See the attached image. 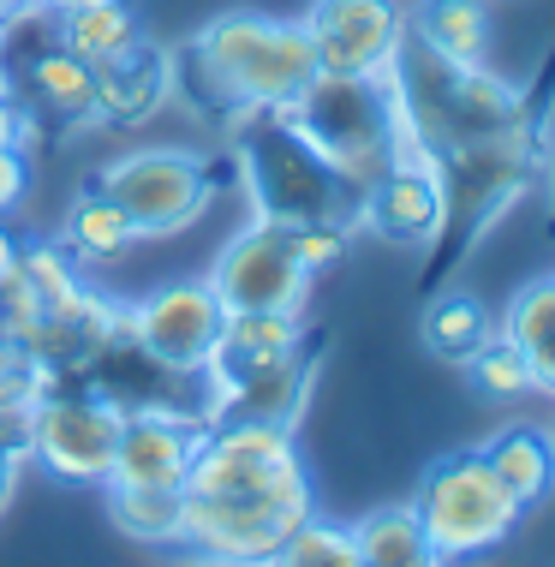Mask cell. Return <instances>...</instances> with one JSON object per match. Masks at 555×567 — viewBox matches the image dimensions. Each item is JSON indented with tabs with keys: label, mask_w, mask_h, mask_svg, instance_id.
<instances>
[{
	"label": "cell",
	"mask_w": 555,
	"mask_h": 567,
	"mask_svg": "<svg viewBox=\"0 0 555 567\" xmlns=\"http://www.w3.org/2000/svg\"><path fill=\"white\" fill-rule=\"evenodd\" d=\"M7 7H24V0H0V12H7Z\"/></svg>",
	"instance_id": "cell-39"
},
{
	"label": "cell",
	"mask_w": 555,
	"mask_h": 567,
	"mask_svg": "<svg viewBox=\"0 0 555 567\" xmlns=\"http://www.w3.org/2000/svg\"><path fill=\"white\" fill-rule=\"evenodd\" d=\"M19 251H24V245L12 239V227H7V221H0V281H7L12 269H19Z\"/></svg>",
	"instance_id": "cell-37"
},
{
	"label": "cell",
	"mask_w": 555,
	"mask_h": 567,
	"mask_svg": "<svg viewBox=\"0 0 555 567\" xmlns=\"http://www.w3.org/2000/svg\"><path fill=\"white\" fill-rule=\"evenodd\" d=\"M60 42H66L72 54H84L90 66H107V60H120L132 42H144V24H137V12L126 0H107V7L60 12Z\"/></svg>",
	"instance_id": "cell-25"
},
{
	"label": "cell",
	"mask_w": 555,
	"mask_h": 567,
	"mask_svg": "<svg viewBox=\"0 0 555 567\" xmlns=\"http://www.w3.org/2000/svg\"><path fill=\"white\" fill-rule=\"evenodd\" d=\"M496 334V317L484 311V299L477 293H460V287H449V293H436L424 305V347L436 352L442 364H472V352Z\"/></svg>",
	"instance_id": "cell-22"
},
{
	"label": "cell",
	"mask_w": 555,
	"mask_h": 567,
	"mask_svg": "<svg viewBox=\"0 0 555 567\" xmlns=\"http://www.w3.org/2000/svg\"><path fill=\"white\" fill-rule=\"evenodd\" d=\"M299 352H311L299 311H227L222 347H215V364H209V389H234V382L281 371Z\"/></svg>",
	"instance_id": "cell-16"
},
{
	"label": "cell",
	"mask_w": 555,
	"mask_h": 567,
	"mask_svg": "<svg viewBox=\"0 0 555 567\" xmlns=\"http://www.w3.org/2000/svg\"><path fill=\"white\" fill-rule=\"evenodd\" d=\"M234 156L251 192L257 221L305 227V221H341L359 227V186H347L329 156L292 126L287 109H239Z\"/></svg>",
	"instance_id": "cell-2"
},
{
	"label": "cell",
	"mask_w": 555,
	"mask_h": 567,
	"mask_svg": "<svg viewBox=\"0 0 555 567\" xmlns=\"http://www.w3.org/2000/svg\"><path fill=\"white\" fill-rule=\"evenodd\" d=\"M19 466L24 460L7 449V442H0V514H7V502H12V489H19Z\"/></svg>",
	"instance_id": "cell-36"
},
{
	"label": "cell",
	"mask_w": 555,
	"mask_h": 567,
	"mask_svg": "<svg viewBox=\"0 0 555 567\" xmlns=\"http://www.w3.org/2000/svg\"><path fill=\"white\" fill-rule=\"evenodd\" d=\"M407 37L454 66H490L496 19H490V0H419L407 12Z\"/></svg>",
	"instance_id": "cell-17"
},
{
	"label": "cell",
	"mask_w": 555,
	"mask_h": 567,
	"mask_svg": "<svg viewBox=\"0 0 555 567\" xmlns=\"http://www.w3.org/2000/svg\"><path fill=\"white\" fill-rule=\"evenodd\" d=\"M19 275L37 287V299H42V311H49V317H72L90 299V287L79 275V257L66 251V239H60V245H24V251H19Z\"/></svg>",
	"instance_id": "cell-28"
},
{
	"label": "cell",
	"mask_w": 555,
	"mask_h": 567,
	"mask_svg": "<svg viewBox=\"0 0 555 567\" xmlns=\"http://www.w3.org/2000/svg\"><path fill=\"white\" fill-rule=\"evenodd\" d=\"M352 544H359V567H430L436 549L424 538L419 508H377L352 526Z\"/></svg>",
	"instance_id": "cell-23"
},
{
	"label": "cell",
	"mask_w": 555,
	"mask_h": 567,
	"mask_svg": "<svg viewBox=\"0 0 555 567\" xmlns=\"http://www.w3.org/2000/svg\"><path fill=\"white\" fill-rule=\"evenodd\" d=\"M532 179V137H496V144H466L454 156H442V186H449V221H442L436 239H449L460 257V245H472L490 221L526 192Z\"/></svg>",
	"instance_id": "cell-10"
},
{
	"label": "cell",
	"mask_w": 555,
	"mask_h": 567,
	"mask_svg": "<svg viewBox=\"0 0 555 567\" xmlns=\"http://www.w3.org/2000/svg\"><path fill=\"white\" fill-rule=\"evenodd\" d=\"M107 514L114 526L137 544H179V514H185V489H126L107 484Z\"/></svg>",
	"instance_id": "cell-27"
},
{
	"label": "cell",
	"mask_w": 555,
	"mask_h": 567,
	"mask_svg": "<svg viewBox=\"0 0 555 567\" xmlns=\"http://www.w3.org/2000/svg\"><path fill=\"white\" fill-rule=\"evenodd\" d=\"M54 382H66V377H54L24 341L0 334V401H42Z\"/></svg>",
	"instance_id": "cell-31"
},
{
	"label": "cell",
	"mask_w": 555,
	"mask_h": 567,
	"mask_svg": "<svg viewBox=\"0 0 555 567\" xmlns=\"http://www.w3.org/2000/svg\"><path fill=\"white\" fill-rule=\"evenodd\" d=\"M222 329L227 305L209 281H167L126 311V334L174 377H209Z\"/></svg>",
	"instance_id": "cell-7"
},
{
	"label": "cell",
	"mask_w": 555,
	"mask_h": 567,
	"mask_svg": "<svg viewBox=\"0 0 555 567\" xmlns=\"http://www.w3.org/2000/svg\"><path fill=\"white\" fill-rule=\"evenodd\" d=\"M192 66L227 109H292L317 79V54L305 24L264 19V12H222L197 30Z\"/></svg>",
	"instance_id": "cell-3"
},
{
	"label": "cell",
	"mask_w": 555,
	"mask_h": 567,
	"mask_svg": "<svg viewBox=\"0 0 555 567\" xmlns=\"http://www.w3.org/2000/svg\"><path fill=\"white\" fill-rule=\"evenodd\" d=\"M30 197V150L24 137H12V144H0V216H12Z\"/></svg>",
	"instance_id": "cell-33"
},
{
	"label": "cell",
	"mask_w": 555,
	"mask_h": 567,
	"mask_svg": "<svg viewBox=\"0 0 555 567\" xmlns=\"http://www.w3.org/2000/svg\"><path fill=\"white\" fill-rule=\"evenodd\" d=\"M12 137H30V120L19 114V102L0 90V144H12Z\"/></svg>",
	"instance_id": "cell-35"
},
{
	"label": "cell",
	"mask_w": 555,
	"mask_h": 567,
	"mask_svg": "<svg viewBox=\"0 0 555 567\" xmlns=\"http://www.w3.org/2000/svg\"><path fill=\"white\" fill-rule=\"evenodd\" d=\"M54 12H79V7H107V0H49Z\"/></svg>",
	"instance_id": "cell-38"
},
{
	"label": "cell",
	"mask_w": 555,
	"mask_h": 567,
	"mask_svg": "<svg viewBox=\"0 0 555 567\" xmlns=\"http://www.w3.org/2000/svg\"><path fill=\"white\" fill-rule=\"evenodd\" d=\"M305 514L311 496H192L185 489L179 544L209 561H275Z\"/></svg>",
	"instance_id": "cell-8"
},
{
	"label": "cell",
	"mask_w": 555,
	"mask_h": 567,
	"mask_svg": "<svg viewBox=\"0 0 555 567\" xmlns=\"http://www.w3.org/2000/svg\"><path fill=\"white\" fill-rule=\"evenodd\" d=\"M412 508L424 519V538L436 549V561L490 556V549H502L520 532V519H526V508L502 489V478L490 472V460L477 449L442 454L436 466L424 472Z\"/></svg>",
	"instance_id": "cell-5"
},
{
	"label": "cell",
	"mask_w": 555,
	"mask_h": 567,
	"mask_svg": "<svg viewBox=\"0 0 555 567\" xmlns=\"http://www.w3.org/2000/svg\"><path fill=\"white\" fill-rule=\"evenodd\" d=\"M144 239L132 227V216L114 204L102 186H90L79 204L66 209V251L84 257V264H107V257H126L132 245Z\"/></svg>",
	"instance_id": "cell-24"
},
{
	"label": "cell",
	"mask_w": 555,
	"mask_h": 567,
	"mask_svg": "<svg viewBox=\"0 0 555 567\" xmlns=\"http://www.w3.org/2000/svg\"><path fill=\"white\" fill-rule=\"evenodd\" d=\"M311 281L317 275L299 264L287 227L275 221H251L245 234H234L209 269V287L222 293L227 311H299L305 317Z\"/></svg>",
	"instance_id": "cell-11"
},
{
	"label": "cell",
	"mask_w": 555,
	"mask_h": 567,
	"mask_svg": "<svg viewBox=\"0 0 555 567\" xmlns=\"http://www.w3.org/2000/svg\"><path fill=\"white\" fill-rule=\"evenodd\" d=\"M197 442H204V419H185V412H126L107 484L185 489V472H192Z\"/></svg>",
	"instance_id": "cell-14"
},
{
	"label": "cell",
	"mask_w": 555,
	"mask_h": 567,
	"mask_svg": "<svg viewBox=\"0 0 555 567\" xmlns=\"http://www.w3.org/2000/svg\"><path fill=\"white\" fill-rule=\"evenodd\" d=\"M317 72H389V60L407 37V7L400 0H317L305 12Z\"/></svg>",
	"instance_id": "cell-13"
},
{
	"label": "cell",
	"mask_w": 555,
	"mask_h": 567,
	"mask_svg": "<svg viewBox=\"0 0 555 567\" xmlns=\"http://www.w3.org/2000/svg\"><path fill=\"white\" fill-rule=\"evenodd\" d=\"M287 239H292V251H299V264L322 275V269H335L347 257V227L341 221H305V227H287Z\"/></svg>",
	"instance_id": "cell-32"
},
{
	"label": "cell",
	"mask_w": 555,
	"mask_h": 567,
	"mask_svg": "<svg viewBox=\"0 0 555 567\" xmlns=\"http://www.w3.org/2000/svg\"><path fill=\"white\" fill-rule=\"evenodd\" d=\"M120 424L126 412L107 406L102 394H66L54 382L37 401V419H30V460L54 472L66 484H107L114 472V449H120Z\"/></svg>",
	"instance_id": "cell-9"
},
{
	"label": "cell",
	"mask_w": 555,
	"mask_h": 567,
	"mask_svg": "<svg viewBox=\"0 0 555 567\" xmlns=\"http://www.w3.org/2000/svg\"><path fill=\"white\" fill-rule=\"evenodd\" d=\"M54 42H60V12L49 0H24V7L0 12V90L12 96V84H19Z\"/></svg>",
	"instance_id": "cell-26"
},
{
	"label": "cell",
	"mask_w": 555,
	"mask_h": 567,
	"mask_svg": "<svg viewBox=\"0 0 555 567\" xmlns=\"http://www.w3.org/2000/svg\"><path fill=\"white\" fill-rule=\"evenodd\" d=\"M389 84L400 102V126L407 144L430 150V156H454L466 144H496V137L526 132V96L490 66H454V60L430 54L424 42L400 37L389 60Z\"/></svg>",
	"instance_id": "cell-1"
},
{
	"label": "cell",
	"mask_w": 555,
	"mask_h": 567,
	"mask_svg": "<svg viewBox=\"0 0 555 567\" xmlns=\"http://www.w3.org/2000/svg\"><path fill=\"white\" fill-rule=\"evenodd\" d=\"M30 419H37V401H0V442L19 460H30Z\"/></svg>",
	"instance_id": "cell-34"
},
{
	"label": "cell",
	"mask_w": 555,
	"mask_h": 567,
	"mask_svg": "<svg viewBox=\"0 0 555 567\" xmlns=\"http://www.w3.org/2000/svg\"><path fill=\"white\" fill-rule=\"evenodd\" d=\"M287 567H359V544H352V526H335V519H317V508L287 532L281 556Z\"/></svg>",
	"instance_id": "cell-29"
},
{
	"label": "cell",
	"mask_w": 555,
	"mask_h": 567,
	"mask_svg": "<svg viewBox=\"0 0 555 567\" xmlns=\"http://www.w3.org/2000/svg\"><path fill=\"white\" fill-rule=\"evenodd\" d=\"M96 186L126 209L144 239H162V234H179V227H192L204 216L215 204V192H222V174L197 150L150 144V150H132V156L107 162L96 174Z\"/></svg>",
	"instance_id": "cell-6"
},
{
	"label": "cell",
	"mask_w": 555,
	"mask_h": 567,
	"mask_svg": "<svg viewBox=\"0 0 555 567\" xmlns=\"http://www.w3.org/2000/svg\"><path fill=\"white\" fill-rule=\"evenodd\" d=\"M466 371H472V382L490 394V401H520V394H532V389H537V382H532V359H526V352H520L514 341H507L502 329L472 352Z\"/></svg>",
	"instance_id": "cell-30"
},
{
	"label": "cell",
	"mask_w": 555,
	"mask_h": 567,
	"mask_svg": "<svg viewBox=\"0 0 555 567\" xmlns=\"http://www.w3.org/2000/svg\"><path fill=\"white\" fill-rule=\"evenodd\" d=\"M449 221V186H442V162L430 150L407 144L359 192V227H370L389 245H436Z\"/></svg>",
	"instance_id": "cell-12"
},
{
	"label": "cell",
	"mask_w": 555,
	"mask_h": 567,
	"mask_svg": "<svg viewBox=\"0 0 555 567\" xmlns=\"http://www.w3.org/2000/svg\"><path fill=\"white\" fill-rule=\"evenodd\" d=\"M477 454L490 460V472L520 508H537L544 496H555V436L537 431V424H502Z\"/></svg>",
	"instance_id": "cell-19"
},
{
	"label": "cell",
	"mask_w": 555,
	"mask_h": 567,
	"mask_svg": "<svg viewBox=\"0 0 555 567\" xmlns=\"http://www.w3.org/2000/svg\"><path fill=\"white\" fill-rule=\"evenodd\" d=\"M12 102L30 126H54V132H79V126H102L96 109V66L84 54H72L66 42H54L37 66L12 84Z\"/></svg>",
	"instance_id": "cell-15"
},
{
	"label": "cell",
	"mask_w": 555,
	"mask_h": 567,
	"mask_svg": "<svg viewBox=\"0 0 555 567\" xmlns=\"http://www.w3.org/2000/svg\"><path fill=\"white\" fill-rule=\"evenodd\" d=\"M167 96V60L144 42H132L120 60L96 66V109L102 126H144Z\"/></svg>",
	"instance_id": "cell-18"
},
{
	"label": "cell",
	"mask_w": 555,
	"mask_h": 567,
	"mask_svg": "<svg viewBox=\"0 0 555 567\" xmlns=\"http://www.w3.org/2000/svg\"><path fill=\"white\" fill-rule=\"evenodd\" d=\"M287 114L329 156L335 174L359 192L407 150V126H400L389 72H317Z\"/></svg>",
	"instance_id": "cell-4"
},
{
	"label": "cell",
	"mask_w": 555,
	"mask_h": 567,
	"mask_svg": "<svg viewBox=\"0 0 555 567\" xmlns=\"http://www.w3.org/2000/svg\"><path fill=\"white\" fill-rule=\"evenodd\" d=\"M502 334L532 359V382H537V389L555 394V275L520 287L514 305H507V317H502Z\"/></svg>",
	"instance_id": "cell-21"
},
{
	"label": "cell",
	"mask_w": 555,
	"mask_h": 567,
	"mask_svg": "<svg viewBox=\"0 0 555 567\" xmlns=\"http://www.w3.org/2000/svg\"><path fill=\"white\" fill-rule=\"evenodd\" d=\"M305 389H311V352H299L281 371H264L251 382H234V389H215L222 401L209 406L215 419H264V424H299L305 412Z\"/></svg>",
	"instance_id": "cell-20"
}]
</instances>
